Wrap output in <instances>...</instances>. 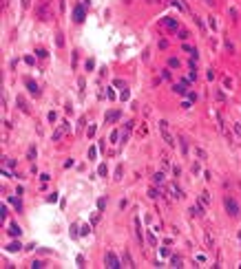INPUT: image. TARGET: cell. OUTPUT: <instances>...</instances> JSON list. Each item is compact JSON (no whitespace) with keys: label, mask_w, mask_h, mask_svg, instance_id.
<instances>
[{"label":"cell","mask_w":241,"mask_h":269,"mask_svg":"<svg viewBox=\"0 0 241 269\" xmlns=\"http://www.w3.org/2000/svg\"><path fill=\"white\" fill-rule=\"evenodd\" d=\"M9 201H11V203H13V207H16V210H18V212L22 210V203H20V199H18V197H11Z\"/></svg>","instance_id":"2e32d148"},{"label":"cell","mask_w":241,"mask_h":269,"mask_svg":"<svg viewBox=\"0 0 241 269\" xmlns=\"http://www.w3.org/2000/svg\"><path fill=\"white\" fill-rule=\"evenodd\" d=\"M18 106H20V108H22V110H25V113H29V106H27V104H25V99H22V97L18 99Z\"/></svg>","instance_id":"44dd1931"},{"label":"cell","mask_w":241,"mask_h":269,"mask_svg":"<svg viewBox=\"0 0 241 269\" xmlns=\"http://www.w3.org/2000/svg\"><path fill=\"white\" fill-rule=\"evenodd\" d=\"M161 24L168 27L170 31H179V24H177V20H175V18H164V20H161Z\"/></svg>","instance_id":"8992f818"},{"label":"cell","mask_w":241,"mask_h":269,"mask_svg":"<svg viewBox=\"0 0 241 269\" xmlns=\"http://www.w3.org/2000/svg\"><path fill=\"white\" fill-rule=\"evenodd\" d=\"M197 157H199V159H206V150H201V148H197Z\"/></svg>","instance_id":"e575fe53"},{"label":"cell","mask_w":241,"mask_h":269,"mask_svg":"<svg viewBox=\"0 0 241 269\" xmlns=\"http://www.w3.org/2000/svg\"><path fill=\"white\" fill-rule=\"evenodd\" d=\"M226 49H228V53H234V47H232L230 40H226Z\"/></svg>","instance_id":"f1b7e54d"},{"label":"cell","mask_w":241,"mask_h":269,"mask_svg":"<svg viewBox=\"0 0 241 269\" xmlns=\"http://www.w3.org/2000/svg\"><path fill=\"white\" fill-rule=\"evenodd\" d=\"M55 42H58V47H62V44H64V38H62V33H58V38H55Z\"/></svg>","instance_id":"f546056e"},{"label":"cell","mask_w":241,"mask_h":269,"mask_svg":"<svg viewBox=\"0 0 241 269\" xmlns=\"http://www.w3.org/2000/svg\"><path fill=\"white\" fill-rule=\"evenodd\" d=\"M232 130H234V134H237V137H241V124H234Z\"/></svg>","instance_id":"d4e9b609"},{"label":"cell","mask_w":241,"mask_h":269,"mask_svg":"<svg viewBox=\"0 0 241 269\" xmlns=\"http://www.w3.org/2000/svg\"><path fill=\"white\" fill-rule=\"evenodd\" d=\"M29 4H31V0H22V7L25 9H29Z\"/></svg>","instance_id":"7bdbcfd3"},{"label":"cell","mask_w":241,"mask_h":269,"mask_svg":"<svg viewBox=\"0 0 241 269\" xmlns=\"http://www.w3.org/2000/svg\"><path fill=\"white\" fill-rule=\"evenodd\" d=\"M124 265H131V267H133V258H131V256H128V254L124 256Z\"/></svg>","instance_id":"d590c367"},{"label":"cell","mask_w":241,"mask_h":269,"mask_svg":"<svg viewBox=\"0 0 241 269\" xmlns=\"http://www.w3.org/2000/svg\"><path fill=\"white\" fill-rule=\"evenodd\" d=\"M38 18H40V20H49V18H51V9H49V2H47V0H44L40 7H38Z\"/></svg>","instance_id":"3957f363"},{"label":"cell","mask_w":241,"mask_h":269,"mask_svg":"<svg viewBox=\"0 0 241 269\" xmlns=\"http://www.w3.org/2000/svg\"><path fill=\"white\" fill-rule=\"evenodd\" d=\"M104 265L109 267V269H120L122 262L117 260V256L113 254V251H106V254H104Z\"/></svg>","instance_id":"6da1fadb"},{"label":"cell","mask_w":241,"mask_h":269,"mask_svg":"<svg viewBox=\"0 0 241 269\" xmlns=\"http://www.w3.org/2000/svg\"><path fill=\"white\" fill-rule=\"evenodd\" d=\"M159 130H161V137L166 139V143H168V146L175 143V141H173V137H170V132H168V124H166V121H159Z\"/></svg>","instance_id":"277c9868"},{"label":"cell","mask_w":241,"mask_h":269,"mask_svg":"<svg viewBox=\"0 0 241 269\" xmlns=\"http://www.w3.org/2000/svg\"><path fill=\"white\" fill-rule=\"evenodd\" d=\"M161 77H164V80H170V71H161Z\"/></svg>","instance_id":"74e56055"},{"label":"cell","mask_w":241,"mask_h":269,"mask_svg":"<svg viewBox=\"0 0 241 269\" xmlns=\"http://www.w3.org/2000/svg\"><path fill=\"white\" fill-rule=\"evenodd\" d=\"M73 20H75V22H84V4H77V7H75Z\"/></svg>","instance_id":"52a82bcc"},{"label":"cell","mask_w":241,"mask_h":269,"mask_svg":"<svg viewBox=\"0 0 241 269\" xmlns=\"http://www.w3.org/2000/svg\"><path fill=\"white\" fill-rule=\"evenodd\" d=\"M188 86H190V80H181L179 84H175V86H173V91L179 93V95H184V93H188Z\"/></svg>","instance_id":"5b68a950"},{"label":"cell","mask_w":241,"mask_h":269,"mask_svg":"<svg viewBox=\"0 0 241 269\" xmlns=\"http://www.w3.org/2000/svg\"><path fill=\"white\" fill-rule=\"evenodd\" d=\"M25 84H27V88H29V93H31V95H40V88H38V84L33 82V80H27Z\"/></svg>","instance_id":"9c48e42d"},{"label":"cell","mask_w":241,"mask_h":269,"mask_svg":"<svg viewBox=\"0 0 241 269\" xmlns=\"http://www.w3.org/2000/svg\"><path fill=\"white\" fill-rule=\"evenodd\" d=\"M190 214H193V216H204V205H201V199H199L197 205L190 207Z\"/></svg>","instance_id":"ba28073f"},{"label":"cell","mask_w":241,"mask_h":269,"mask_svg":"<svg viewBox=\"0 0 241 269\" xmlns=\"http://www.w3.org/2000/svg\"><path fill=\"white\" fill-rule=\"evenodd\" d=\"M177 35L181 38V40H186V38H188V31H186V29H179V31H177Z\"/></svg>","instance_id":"cb8c5ba5"},{"label":"cell","mask_w":241,"mask_h":269,"mask_svg":"<svg viewBox=\"0 0 241 269\" xmlns=\"http://www.w3.org/2000/svg\"><path fill=\"white\" fill-rule=\"evenodd\" d=\"M36 55H38V58H47V51H44V49H38Z\"/></svg>","instance_id":"4dcf8cb0"},{"label":"cell","mask_w":241,"mask_h":269,"mask_svg":"<svg viewBox=\"0 0 241 269\" xmlns=\"http://www.w3.org/2000/svg\"><path fill=\"white\" fill-rule=\"evenodd\" d=\"M217 99H219V102H223V99H226V95H223L221 91H217Z\"/></svg>","instance_id":"f35d334b"},{"label":"cell","mask_w":241,"mask_h":269,"mask_svg":"<svg viewBox=\"0 0 241 269\" xmlns=\"http://www.w3.org/2000/svg\"><path fill=\"white\" fill-rule=\"evenodd\" d=\"M148 197H150V199H159V197H161L159 188H148Z\"/></svg>","instance_id":"5bb4252c"},{"label":"cell","mask_w":241,"mask_h":269,"mask_svg":"<svg viewBox=\"0 0 241 269\" xmlns=\"http://www.w3.org/2000/svg\"><path fill=\"white\" fill-rule=\"evenodd\" d=\"M170 267H181V258L179 256H170Z\"/></svg>","instance_id":"9a60e30c"},{"label":"cell","mask_w":241,"mask_h":269,"mask_svg":"<svg viewBox=\"0 0 241 269\" xmlns=\"http://www.w3.org/2000/svg\"><path fill=\"white\" fill-rule=\"evenodd\" d=\"M199 199L204 201V205H208V203H210V194H208V192H204V194H201Z\"/></svg>","instance_id":"7402d4cb"},{"label":"cell","mask_w":241,"mask_h":269,"mask_svg":"<svg viewBox=\"0 0 241 269\" xmlns=\"http://www.w3.org/2000/svg\"><path fill=\"white\" fill-rule=\"evenodd\" d=\"M206 4H215V0H206Z\"/></svg>","instance_id":"ee69618b"},{"label":"cell","mask_w":241,"mask_h":269,"mask_svg":"<svg viewBox=\"0 0 241 269\" xmlns=\"http://www.w3.org/2000/svg\"><path fill=\"white\" fill-rule=\"evenodd\" d=\"M109 139L115 143V141H117V130H113V132H111V134H109Z\"/></svg>","instance_id":"836d02e7"},{"label":"cell","mask_w":241,"mask_h":269,"mask_svg":"<svg viewBox=\"0 0 241 269\" xmlns=\"http://www.w3.org/2000/svg\"><path fill=\"white\" fill-rule=\"evenodd\" d=\"M120 110H109V113H106V121H117L120 119Z\"/></svg>","instance_id":"8fae6325"},{"label":"cell","mask_w":241,"mask_h":269,"mask_svg":"<svg viewBox=\"0 0 241 269\" xmlns=\"http://www.w3.org/2000/svg\"><path fill=\"white\" fill-rule=\"evenodd\" d=\"M179 148H181V154H186V152H188V143H186V139H184V137L179 139Z\"/></svg>","instance_id":"e0dca14e"},{"label":"cell","mask_w":241,"mask_h":269,"mask_svg":"<svg viewBox=\"0 0 241 269\" xmlns=\"http://www.w3.org/2000/svg\"><path fill=\"white\" fill-rule=\"evenodd\" d=\"M135 234H137V240L142 243L144 236H142V225H139V218H135Z\"/></svg>","instance_id":"4fadbf2b"},{"label":"cell","mask_w":241,"mask_h":269,"mask_svg":"<svg viewBox=\"0 0 241 269\" xmlns=\"http://www.w3.org/2000/svg\"><path fill=\"white\" fill-rule=\"evenodd\" d=\"M95 130H97V128H95V126H89V130H86V134H89V137H93V134H95Z\"/></svg>","instance_id":"d6a6232c"},{"label":"cell","mask_w":241,"mask_h":269,"mask_svg":"<svg viewBox=\"0 0 241 269\" xmlns=\"http://www.w3.org/2000/svg\"><path fill=\"white\" fill-rule=\"evenodd\" d=\"M239 236H241V232H239Z\"/></svg>","instance_id":"f6af8a7d"},{"label":"cell","mask_w":241,"mask_h":269,"mask_svg":"<svg viewBox=\"0 0 241 269\" xmlns=\"http://www.w3.org/2000/svg\"><path fill=\"white\" fill-rule=\"evenodd\" d=\"M97 172H100V177H106V166H100Z\"/></svg>","instance_id":"8d00e7d4"},{"label":"cell","mask_w":241,"mask_h":269,"mask_svg":"<svg viewBox=\"0 0 241 269\" xmlns=\"http://www.w3.org/2000/svg\"><path fill=\"white\" fill-rule=\"evenodd\" d=\"M170 192H173V197H175V199H181V197H184L181 188H179L177 183H170Z\"/></svg>","instance_id":"30bf717a"},{"label":"cell","mask_w":241,"mask_h":269,"mask_svg":"<svg viewBox=\"0 0 241 269\" xmlns=\"http://www.w3.org/2000/svg\"><path fill=\"white\" fill-rule=\"evenodd\" d=\"M206 245H208V247H212V245H215V238H212V232H206Z\"/></svg>","instance_id":"ac0fdd59"},{"label":"cell","mask_w":241,"mask_h":269,"mask_svg":"<svg viewBox=\"0 0 241 269\" xmlns=\"http://www.w3.org/2000/svg\"><path fill=\"white\" fill-rule=\"evenodd\" d=\"M148 245H157V240H155V236H153V232H148Z\"/></svg>","instance_id":"4316f807"},{"label":"cell","mask_w":241,"mask_h":269,"mask_svg":"<svg viewBox=\"0 0 241 269\" xmlns=\"http://www.w3.org/2000/svg\"><path fill=\"white\" fill-rule=\"evenodd\" d=\"M9 232H11V236H20V227H18V225H11Z\"/></svg>","instance_id":"d6986e66"},{"label":"cell","mask_w":241,"mask_h":269,"mask_svg":"<svg viewBox=\"0 0 241 269\" xmlns=\"http://www.w3.org/2000/svg\"><path fill=\"white\" fill-rule=\"evenodd\" d=\"M18 249H20V243H11L7 247V251H18Z\"/></svg>","instance_id":"603a6c76"},{"label":"cell","mask_w":241,"mask_h":269,"mask_svg":"<svg viewBox=\"0 0 241 269\" xmlns=\"http://www.w3.org/2000/svg\"><path fill=\"white\" fill-rule=\"evenodd\" d=\"M27 157H29V159L33 161V159H36V148H33V146H31V148H29V154H27Z\"/></svg>","instance_id":"83f0119b"},{"label":"cell","mask_w":241,"mask_h":269,"mask_svg":"<svg viewBox=\"0 0 241 269\" xmlns=\"http://www.w3.org/2000/svg\"><path fill=\"white\" fill-rule=\"evenodd\" d=\"M164 179H166V174H164V172H155V174H153L155 185H161V183H164Z\"/></svg>","instance_id":"7c38bea8"},{"label":"cell","mask_w":241,"mask_h":269,"mask_svg":"<svg viewBox=\"0 0 241 269\" xmlns=\"http://www.w3.org/2000/svg\"><path fill=\"white\" fill-rule=\"evenodd\" d=\"M97 221H100V214H95V216H91V223H93V225H97Z\"/></svg>","instance_id":"b9f144b4"},{"label":"cell","mask_w":241,"mask_h":269,"mask_svg":"<svg viewBox=\"0 0 241 269\" xmlns=\"http://www.w3.org/2000/svg\"><path fill=\"white\" fill-rule=\"evenodd\" d=\"M122 172H124V170H122V166H117V170H115V179H117V181L122 179Z\"/></svg>","instance_id":"484cf974"},{"label":"cell","mask_w":241,"mask_h":269,"mask_svg":"<svg viewBox=\"0 0 241 269\" xmlns=\"http://www.w3.org/2000/svg\"><path fill=\"white\" fill-rule=\"evenodd\" d=\"M223 205H226V212L230 216H239V205H237V201H234L232 197H226L223 199Z\"/></svg>","instance_id":"7a4b0ae2"},{"label":"cell","mask_w":241,"mask_h":269,"mask_svg":"<svg viewBox=\"0 0 241 269\" xmlns=\"http://www.w3.org/2000/svg\"><path fill=\"white\" fill-rule=\"evenodd\" d=\"M168 66H170V69H177V66H179V60H177V58H170V60H168Z\"/></svg>","instance_id":"ffe728a7"},{"label":"cell","mask_w":241,"mask_h":269,"mask_svg":"<svg viewBox=\"0 0 241 269\" xmlns=\"http://www.w3.org/2000/svg\"><path fill=\"white\" fill-rule=\"evenodd\" d=\"M159 254L166 258V256H170V249H168V247H161V251H159Z\"/></svg>","instance_id":"1f68e13d"},{"label":"cell","mask_w":241,"mask_h":269,"mask_svg":"<svg viewBox=\"0 0 241 269\" xmlns=\"http://www.w3.org/2000/svg\"><path fill=\"white\" fill-rule=\"evenodd\" d=\"M113 84H115V86H117V88H124V82H122V80H115Z\"/></svg>","instance_id":"ab89813d"},{"label":"cell","mask_w":241,"mask_h":269,"mask_svg":"<svg viewBox=\"0 0 241 269\" xmlns=\"http://www.w3.org/2000/svg\"><path fill=\"white\" fill-rule=\"evenodd\" d=\"M97 205H100V210H104V205H106V199H100V201H97Z\"/></svg>","instance_id":"60d3db41"}]
</instances>
